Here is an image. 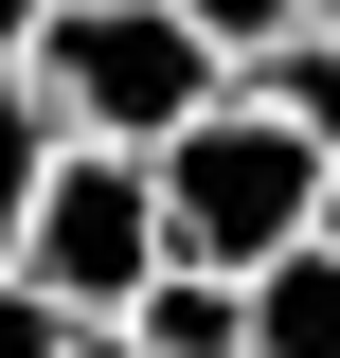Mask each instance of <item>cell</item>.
<instances>
[{
    "label": "cell",
    "mask_w": 340,
    "mask_h": 358,
    "mask_svg": "<svg viewBox=\"0 0 340 358\" xmlns=\"http://www.w3.org/2000/svg\"><path fill=\"white\" fill-rule=\"evenodd\" d=\"M304 18H323V36H340V0H304Z\"/></svg>",
    "instance_id": "obj_13"
},
{
    "label": "cell",
    "mask_w": 340,
    "mask_h": 358,
    "mask_svg": "<svg viewBox=\"0 0 340 358\" xmlns=\"http://www.w3.org/2000/svg\"><path fill=\"white\" fill-rule=\"evenodd\" d=\"M18 268H36L54 305L126 322L143 287L179 268V233H162V162H126V143H72V162H54V197H36V233H18Z\"/></svg>",
    "instance_id": "obj_3"
},
{
    "label": "cell",
    "mask_w": 340,
    "mask_h": 358,
    "mask_svg": "<svg viewBox=\"0 0 340 358\" xmlns=\"http://www.w3.org/2000/svg\"><path fill=\"white\" fill-rule=\"evenodd\" d=\"M126 341L143 358H251V287H233V268H162L126 305Z\"/></svg>",
    "instance_id": "obj_4"
},
{
    "label": "cell",
    "mask_w": 340,
    "mask_h": 358,
    "mask_svg": "<svg viewBox=\"0 0 340 358\" xmlns=\"http://www.w3.org/2000/svg\"><path fill=\"white\" fill-rule=\"evenodd\" d=\"M323 251H340V179H323Z\"/></svg>",
    "instance_id": "obj_12"
},
{
    "label": "cell",
    "mask_w": 340,
    "mask_h": 358,
    "mask_svg": "<svg viewBox=\"0 0 340 358\" xmlns=\"http://www.w3.org/2000/svg\"><path fill=\"white\" fill-rule=\"evenodd\" d=\"M36 18H54V0H0V54H18V36H36Z\"/></svg>",
    "instance_id": "obj_10"
},
{
    "label": "cell",
    "mask_w": 340,
    "mask_h": 358,
    "mask_svg": "<svg viewBox=\"0 0 340 358\" xmlns=\"http://www.w3.org/2000/svg\"><path fill=\"white\" fill-rule=\"evenodd\" d=\"M179 18H197V36H215V54H233V72H251V54H269V36H304V0H179Z\"/></svg>",
    "instance_id": "obj_9"
},
{
    "label": "cell",
    "mask_w": 340,
    "mask_h": 358,
    "mask_svg": "<svg viewBox=\"0 0 340 358\" xmlns=\"http://www.w3.org/2000/svg\"><path fill=\"white\" fill-rule=\"evenodd\" d=\"M18 72H36V108L72 143H126V162H162L179 126H197L215 90H233V54L179 18V0H54L36 36H18Z\"/></svg>",
    "instance_id": "obj_1"
},
{
    "label": "cell",
    "mask_w": 340,
    "mask_h": 358,
    "mask_svg": "<svg viewBox=\"0 0 340 358\" xmlns=\"http://www.w3.org/2000/svg\"><path fill=\"white\" fill-rule=\"evenodd\" d=\"M251 358H340V251L323 233L251 268Z\"/></svg>",
    "instance_id": "obj_5"
},
{
    "label": "cell",
    "mask_w": 340,
    "mask_h": 358,
    "mask_svg": "<svg viewBox=\"0 0 340 358\" xmlns=\"http://www.w3.org/2000/svg\"><path fill=\"white\" fill-rule=\"evenodd\" d=\"M323 143L287 126V108H251V90H215L197 126L162 143V233H179V268H233V287H251L269 251H304V233H323Z\"/></svg>",
    "instance_id": "obj_2"
},
{
    "label": "cell",
    "mask_w": 340,
    "mask_h": 358,
    "mask_svg": "<svg viewBox=\"0 0 340 358\" xmlns=\"http://www.w3.org/2000/svg\"><path fill=\"white\" fill-rule=\"evenodd\" d=\"M54 162H72V126L36 108V72L0 54V268H18V233H36V197H54Z\"/></svg>",
    "instance_id": "obj_6"
},
{
    "label": "cell",
    "mask_w": 340,
    "mask_h": 358,
    "mask_svg": "<svg viewBox=\"0 0 340 358\" xmlns=\"http://www.w3.org/2000/svg\"><path fill=\"white\" fill-rule=\"evenodd\" d=\"M233 90H251V108H287V126H304V143L340 162V36H323V18H304V36H269V54H251Z\"/></svg>",
    "instance_id": "obj_7"
},
{
    "label": "cell",
    "mask_w": 340,
    "mask_h": 358,
    "mask_svg": "<svg viewBox=\"0 0 340 358\" xmlns=\"http://www.w3.org/2000/svg\"><path fill=\"white\" fill-rule=\"evenodd\" d=\"M72 358H143V341H126V322H90V341H72Z\"/></svg>",
    "instance_id": "obj_11"
},
{
    "label": "cell",
    "mask_w": 340,
    "mask_h": 358,
    "mask_svg": "<svg viewBox=\"0 0 340 358\" xmlns=\"http://www.w3.org/2000/svg\"><path fill=\"white\" fill-rule=\"evenodd\" d=\"M90 341V305H54L36 268H0V358H72Z\"/></svg>",
    "instance_id": "obj_8"
}]
</instances>
